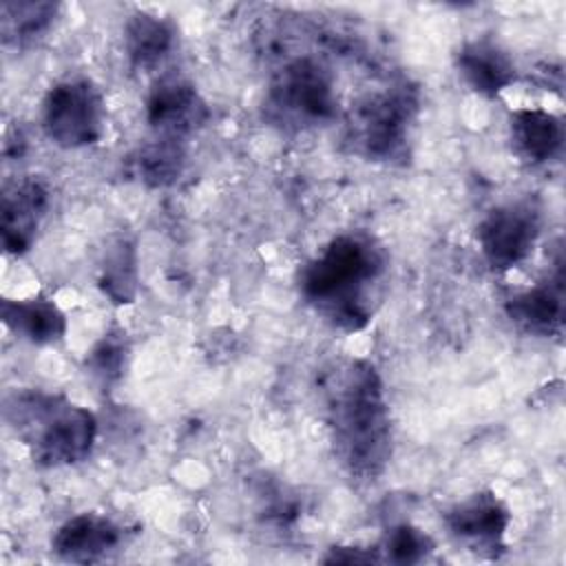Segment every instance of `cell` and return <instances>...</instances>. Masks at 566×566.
<instances>
[{
  "label": "cell",
  "mask_w": 566,
  "mask_h": 566,
  "mask_svg": "<svg viewBox=\"0 0 566 566\" xmlns=\"http://www.w3.org/2000/svg\"><path fill=\"white\" fill-rule=\"evenodd\" d=\"M128 338L124 329L106 332L86 356V374L102 387L111 389L126 369Z\"/></svg>",
  "instance_id": "ffe728a7"
},
{
  "label": "cell",
  "mask_w": 566,
  "mask_h": 566,
  "mask_svg": "<svg viewBox=\"0 0 566 566\" xmlns=\"http://www.w3.org/2000/svg\"><path fill=\"white\" fill-rule=\"evenodd\" d=\"M338 97L329 69L301 55L285 62L270 80L265 95V115L290 130H303L329 124L336 117Z\"/></svg>",
  "instance_id": "5b68a950"
},
{
  "label": "cell",
  "mask_w": 566,
  "mask_h": 566,
  "mask_svg": "<svg viewBox=\"0 0 566 566\" xmlns=\"http://www.w3.org/2000/svg\"><path fill=\"white\" fill-rule=\"evenodd\" d=\"M325 564H369L380 562L376 548H360V546H334L323 557Z\"/></svg>",
  "instance_id": "7402d4cb"
},
{
  "label": "cell",
  "mask_w": 566,
  "mask_h": 566,
  "mask_svg": "<svg viewBox=\"0 0 566 566\" xmlns=\"http://www.w3.org/2000/svg\"><path fill=\"white\" fill-rule=\"evenodd\" d=\"M513 153L526 164H544L559 155L564 144L562 119L544 108H520L509 119Z\"/></svg>",
  "instance_id": "5bb4252c"
},
{
  "label": "cell",
  "mask_w": 566,
  "mask_h": 566,
  "mask_svg": "<svg viewBox=\"0 0 566 566\" xmlns=\"http://www.w3.org/2000/svg\"><path fill=\"white\" fill-rule=\"evenodd\" d=\"M4 420L29 449L31 460L46 469L86 460L97 440L93 411L40 389L11 394L4 402Z\"/></svg>",
  "instance_id": "3957f363"
},
{
  "label": "cell",
  "mask_w": 566,
  "mask_h": 566,
  "mask_svg": "<svg viewBox=\"0 0 566 566\" xmlns=\"http://www.w3.org/2000/svg\"><path fill=\"white\" fill-rule=\"evenodd\" d=\"M49 188L38 177H24L7 186L2 195V245L7 254H27L38 237L49 208Z\"/></svg>",
  "instance_id": "30bf717a"
},
{
  "label": "cell",
  "mask_w": 566,
  "mask_h": 566,
  "mask_svg": "<svg viewBox=\"0 0 566 566\" xmlns=\"http://www.w3.org/2000/svg\"><path fill=\"white\" fill-rule=\"evenodd\" d=\"M323 398L340 469L356 482H376L391 458V418L378 369L369 360L336 365Z\"/></svg>",
  "instance_id": "6da1fadb"
},
{
  "label": "cell",
  "mask_w": 566,
  "mask_h": 566,
  "mask_svg": "<svg viewBox=\"0 0 566 566\" xmlns=\"http://www.w3.org/2000/svg\"><path fill=\"white\" fill-rule=\"evenodd\" d=\"M60 13L57 2L7 0L0 4V31L4 46L27 49L38 44L53 27Z\"/></svg>",
  "instance_id": "ac0fdd59"
},
{
  "label": "cell",
  "mask_w": 566,
  "mask_h": 566,
  "mask_svg": "<svg viewBox=\"0 0 566 566\" xmlns=\"http://www.w3.org/2000/svg\"><path fill=\"white\" fill-rule=\"evenodd\" d=\"M478 243L495 272L524 263L542 234V212L533 199L506 201L491 208L478 223Z\"/></svg>",
  "instance_id": "52a82bcc"
},
{
  "label": "cell",
  "mask_w": 566,
  "mask_h": 566,
  "mask_svg": "<svg viewBox=\"0 0 566 566\" xmlns=\"http://www.w3.org/2000/svg\"><path fill=\"white\" fill-rule=\"evenodd\" d=\"M506 316L526 334L559 336L564 327V276L557 268L553 279H546L528 290L513 294L506 305Z\"/></svg>",
  "instance_id": "7c38bea8"
},
{
  "label": "cell",
  "mask_w": 566,
  "mask_h": 566,
  "mask_svg": "<svg viewBox=\"0 0 566 566\" xmlns=\"http://www.w3.org/2000/svg\"><path fill=\"white\" fill-rule=\"evenodd\" d=\"M382 248L363 232L334 237L298 274L305 303L334 329L360 332L376 312V290L385 276Z\"/></svg>",
  "instance_id": "7a4b0ae2"
},
{
  "label": "cell",
  "mask_w": 566,
  "mask_h": 566,
  "mask_svg": "<svg viewBox=\"0 0 566 566\" xmlns=\"http://www.w3.org/2000/svg\"><path fill=\"white\" fill-rule=\"evenodd\" d=\"M186 161L184 142L157 137L128 157V172L148 188H164L179 179Z\"/></svg>",
  "instance_id": "d6986e66"
},
{
  "label": "cell",
  "mask_w": 566,
  "mask_h": 566,
  "mask_svg": "<svg viewBox=\"0 0 566 566\" xmlns=\"http://www.w3.org/2000/svg\"><path fill=\"white\" fill-rule=\"evenodd\" d=\"M124 539V528L102 513H77L57 526L51 548L71 564H95L106 559Z\"/></svg>",
  "instance_id": "8fae6325"
},
{
  "label": "cell",
  "mask_w": 566,
  "mask_h": 566,
  "mask_svg": "<svg viewBox=\"0 0 566 566\" xmlns=\"http://www.w3.org/2000/svg\"><path fill=\"white\" fill-rule=\"evenodd\" d=\"M104 97L88 77L55 82L42 102L44 135L60 148L93 146L104 133Z\"/></svg>",
  "instance_id": "8992f818"
},
{
  "label": "cell",
  "mask_w": 566,
  "mask_h": 566,
  "mask_svg": "<svg viewBox=\"0 0 566 566\" xmlns=\"http://www.w3.org/2000/svg\"><path fill=\"white\" fill-rule=\"evenodd\" d=\"M2 321L13 334L33 345H55L66 334L64 312L44 296L4 298Z\"/></svg>",
  "instance_id": "9a60e30c"
},
{
  "label": "cell",
  "mask_w": 566,
  "mask_h": 566,
  "mask_svg": "<svg viewBox=\"0 0 566 566\" xmlns=\"http://www.w3.org/2000/svg\"><path fill=\"white\" fill-rule=\"evenodd\" d=\"M436 548V542L431 535H427L422 528L413 524H396L391 526L380 544L376 546L378 559L389 564H420L424 562Z\"/></svg>",
  "instance_id": "44dd1931"
},
{
  "label": "cell",
  "mask_w": 566,
  "mask_h": 566,
  "mask_svg": "<svg viewBox=\"0 0 566 566\" xmlns=\"http://www.w3.org/2000/svg\"><path fill=\"white\" fill-rule=\"evenodd\" d=\"M416 113L418 93L407 82L369 91L347 111V144L356 155L371 161L402 159Z\"/></svg>",
  "instance_id": "277c9868"
},
{
  "label": "cell",
  "mask_w": 566,
  "mask_h": 566,
  "mask_svg": "<svg viewBox=\"0 0 566 566\" xmlns=\"http://www.w3.org/2000/svg\"><path fill=\"white\" fill-rule=\"evenodd\" d=\"M97 285L106 298L115 305H130L137 298L139 287V268H137V248L135 241L126 234H119L108 241L102 261Z\"/></svg>",
  "instance_id": "e0dca14e"
},
{
  "label": "cell",
  "mask_w": 566,
  "mask_h": 566,
  "mask_svg": "<svg viewBox=\"0 0 566 566\" xmlns=\"http://www.w3.org/2000/svg\"><path fill=\"white\" fill-rule=\"evenodd\" d=\"M449 535L480 557H497L511 526L509 506L493 491H478L444 513Z\"/></svg>",
  "instance_id": "ba28073f"
},
{
  "label": "cell",
  "mask_w": 566,
  "mask_h": 566,
  "mask_svg": "<svg viewBox=\"0 0 566 566\" xmlns=\"http://www.w3.org/2000/svg\"><path fill=\"white\" fill-rule=\"evenodd\" d=\"M146 119L157 137L184 139L210 119V108L197 86L175 73L161 75L148 91Z\"/></svg>",
  "instance_id": "9c48e42d"
},
{
  "label": "cell",
  "mask_w": 566,
  "mask_h": 566,
  "mask_svg": "<svg viewBox=\"0 0 566 566\" xmlns=\"http://www.w3.org/2000/svg\"><path fill=\"white\" fill-rule=\"evenodd\" d=\"M455 69L467 86L484 97H497L517 77L511 55L489 38L467 40L455 51Z\"/></svg>",
  "instance_id": "4fadbf2b"
},
{
  "label": "cell",
  "mask_w": 566,
  "mask_h": 566,
  "mask_svg": "<svg viewBox=\"0 0 566 566\" xmlns=\"http://www.w3.org/2000/svg\"><path fill=\"white\" fill-rule=\"evenodd\" d=\"M177 31L159 15L137 11L126 20L124 27V49L133 69L153 71L157 69L175 49Z\"/></svg>",
  "instance_id": "2e32d148"
}]
</instances>
